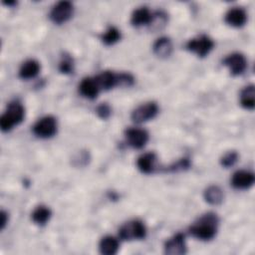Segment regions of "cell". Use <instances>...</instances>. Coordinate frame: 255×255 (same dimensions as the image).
Here are the masks:
<instances>
[{
	"instance_id": "23",
	"label": "cell",
	"mask_w": 255,
	"mask_h": 255,
	"mask_svg": "<svg viewBox=\"0 0 255 255\" xmlns=\"http://www.w3.org/2000/svg\"><path fill=\"white\" fill-rule=\"evenodd\" d=\"M121 37H122L121 31L118 28L112 26L105 31V33L101 37V40L105 45L111 46L117 43L118 41H120Z\"/></svg>"
},
{
	"instance_id": "26",
	"label": "cell",
	"mask_w": 255,
	"mask_h": 255,
	"mask_svg": "<svg viewBox=\"0 0 255 255\" xmlns=\"http://www.w3.org/2000/svg\"><path fill=\"white\" fill-rule=\"evenodd\" d=\"M237 160H238V153L234 150H230L224 153V155L220 159V163L222 166L227 168V167L233 166Z\"/></svg>"
},
{
	"instance_id": "28",
	"label": "cell",
	"mask_w": 255,
	"mask_h": 255,
	"mask_svg": "<svg viewBox=\"0 0 255 255\" xmlns=\"http://www.w3.org/2000/svg\"><path fill=\"white\" fill-rule=\"evenodd\" d=\"M189 165H190L189 159L184 157V158H181L178 161L174 162L170 166H168V170H170V171H180V170L187 169L189 167Z\"/></svg>"
},
{
	"instance_id": "22",
	"label": "cell",
	"mask_w": 255,
	"mask_h": 255,
	"mask_svg": "<svg viewBox=\"0 0 255 255\" xmlns=\"http://www.w3.org/2000/svg\"><path fill=\"white\" fill-rule=\"evenodd\" d=\"M240 104L246 110H253L255 106V89L253 85L245 87L240 94Z\"/></svg>"
},
{
	"instance_id": "18",
	"label": "cell",
	"mask_w": 255,
	"mask_h": 255,
	"mask_svg": "<svg viewBox=\"0 0 255 255\" xmlns=\"http://www.w3.org/2000/svg\"><path fill=\"white\" fill-rule=\"evenodd\" d=\"M153 53L160 58L169 57L172 52V43L168 37L158 38L152 46Z\"/></svg>"
},
{
	"instance_id": "16",
	"label": "cell",
	"mask_w": 255,
	"mask_h": 255,
	"mask_svg": "<svg viewBox=\"0 0 255 255\" xmlns=\"http://www.w3.org/2000/svg\"><path fill=\"white\" fill-rule=\"evenodd\" d=\"M155 161H156V155L154 152H145L137 158L136 165H137V168L142 173L149 174L153 172L155 168Z\"/></svg>"
},
{
	"instance_id": "10",
	"label": "cell",
	"mask_w": 255,
	"mask_h": 255,
	"mask_svg": "<svg viewBox=\"0 0 255 255\" xmlns=\"http://www.w3.org/2000/svg\"><path fill=\"white\" fill-rule=\"evenodd\" d=\"M164 252L169 255H181L186 253L184 234L178 232L167 239L164 243Z\"/></svg>"
},
{
	"instance_id": "3",
	"label": "cell",
	"mask_w": 255,
	"mask_h": 255,
	"mask_svg": "<svg viewBox=\"0 0 255 255\" xmlns=\"http://www.w3.org/2000/svg\"><path fill=\"white\" fill-rule=\"evenodd\" d=\"M146 235V227L141 220H130L119 229V236L123 240H140Z\"/></svg>"
},
{
	"instance_id": "25",
	"label": "cell",
	"mask_w": 255,
	"mask_h": 255,
	"mask_svg": "<svg viewBox=\"0 0 255 255\" xmlns=\"http://www.w3.org/2000/svg\"><path fill=\"white\" fill-rule=\"evenodd\" d=\"M59 70L63 74H71L74 71V62L69 55H64L59 64Z\"/></svg>"
},
{
	"instance_id": "13",
	"label": "cell",
	"mask_w": 255,
	"mask_h": 255,
	"mask_svg": "<svg viewBox=\"0 0 255 255\" xmlns=\"http://www.w3.org/2000/svg\"><path fill=\"white\" fill-rule=\"evenodd\" d=\"M100 88L96 82L95 78H84L79 85L80 94L90 100L96 99L99 95Z\"/></svg>"
},
{
	"instance_id": "29",
	"label": "cell",
	"mask_w": 255,
	"mask_h": 255,
	"mask_svg": "<svg viewBox=\"0 0 255 255\" xmlns=\"http://www.w3.org/2000/svg\"><path fill=\"white\" fill-rule=\"evenodd\" d=\"M97 114L98 116L103 119V120H106L108 119L111 114H112V110H111V107L107 104V103H102L100 106H98L97 108Z\"/></svg>"
},
{
	"instance_id": "12",
	"label": "cell",
	"mask_w": 255,
	"mask_h": 255,
	"mask_svg": "<svg viewBox=\"0 0 255 255\" xmlns=\"http://www.w3.org/2000/svg\"><path fill=\"white\" fill-rule=\"evenodd\" d=\"M224 20L229 26L239 28L245 25L247 21V13L241 7H232L226 12Z\"/></svg>"
},
{
	"instance_id": "6",
	"label": "cell",
	"mask_w": 255,
	"mask_h": 255,
	"mask_svg": "<svg viewBox=\"0 0 255 255\" xmlns=\"http://www.w3.org/2000/svg\"><path fill=\"white\" fill-rule=\"evenodd\" d=\"M158 113V106L155 102H147L136 107L130 115L134 123L140 124L153 119Z\"/></svg>"
},
{
	"instance_id": "7",
	"label": "cell",
	"mask_w": 255,
	"mask_h": 255,
	"mask_svg": "<svg viewBox=\"0 0 255 255\" xmlns=\"http://www.w3.org/2000/svg\"><path fill=\"white\" fill-rule=\"evenodd\" d=\"M74 6L69 1H60L53 6L50 11V19L55 24H63L67 22L73 15Z\"/></svg>"
},
{
	"instance_id": "19",
	"label": "cell",
	"mask_w": 255,
	"mask_h": 255,
	"mask_svg": "<svg viewBox=\"0 0 255 255\" xmlns=\"http://www.w3.org/2000/svg\"><path fill=\"white\" fill-rule=\"evenodd\" d=\"M119 248H120L119 239L111 235H107L103 237L99 243L100 252L104 255H114L118 252Z\"/></svg>"
},
{
	"instance_id": "11",
	"label": "cell",
	"mask_w": 255,
	"mask_h": 255,
	"mask_svg": "<svg viewBox=\"0 0 255 255\" xmlns=\"http://www.w3.org/2000/svg\"><path fill=\"white\" fill-rule=\"evenodd\" d=\"M255 180V176L251 171L238 170L233 173L231 177V184L236 189H248Z\"/></svg>"
},
{
	"instance_id": "4",
	"label": "cell",
	"mask_w": 255,
	"mask_h": 255,
	"mask_svg": "<svg viewBox=\"0 0 255 255\" xmlns=\"http://www.w3.org/2000/svg\"><path fill=\"white\" fill-rule=\"evenodd\" d=\"M214 47V41L207 35H200L190 39L186 44V49L200 58L207 56Z\"/></svg>"
},
{
	"instance_id": "27",
	"label": "cell",
	"mask_w": 255,
	"mask_h": 255,
	"mask_svg": "<svg viewBox=\"0 0 255 255\" xmlns=\"http://www.w3.org/2000/svg\"><path fill=\"white\" fill-rule=\"evenodd\" d=\"M134 83V78L129 73H120L118 74V86L129 87Z\"/></svg>"
},
{
	"instance_id": "8",
	"label": "cell",
	"mask_w": 255,
	"mask_h": 255,
	"mask_svg": "<svg viewBox=\"0 0 255 255\" xmlns=\"http://www.w3.org/2000/svg\"><path fill=\"white\" fill-rule=\"evenodd\" d=\"M127 143L132 148H142L148 141V132L139 128H128L125 131Z\"/></svg>"
},
{
	"instance_id": "21",
	"label": "cell",
	"mask_w": 255,
	"mask_h": 255,
	"mask_svg": "<svg viewBox=\"0 0 255 255\" xmlns=\"http://www.w3.org/2000/svg\"><path fill=\"white\" fill-rule=\"evenodd\" d=\"M51 215H52V212L49 207L45 205H39L33 210L31 214V218L35 224L39 226H43L50 220Z\"/></svg>"
},
{
	"instance_id": "1",
	"label": "cell",
	"mask_w": 255,
	"mask_h": 255,
	"mask_svg": "<svg viewBox=\"0 0 255 255\" xmlns=\"http://www.w3.org/2000/svg\"><path fill=\"white\" fill-rule=\"evenodd\" d=\"M219 219L213 212H207L200 216L189 228L188 232L194 238L208 241L215 237L217 233Z\"/></svg>"
},
{
	"instance_id": "15",
	"label": "cell",
	"mask_w": 255,
	"mask_h": 255,
	"mask_svg": "<svg viewBox=\"0 0 255 255\" xmlns=\"http://www.w3.org/2000/svg\"><path fill=\"white\" fill-rule=\"evenodd\" d=\"M95 79L100 90L107 91L118 86V74H115L112 71H103L96 76Z\"/></svg>"
},
{
	"instance_id": "5",
	"label": "cell",
	"mask_w": 255,
	"mask_h": 255,
	"mask_svg": "<svg viewBox=\"0 0 255 255\" xmlns=\"http://www.w3.org/2000/svg\"><path fill=\"white\" fill-rule=\"evenodd\" d=\"M58 128L57 121L52 116H46L41 118L34 126L33 132L35 135L41 138H49L56 134Z\"/></svg>"
},
{
	"instance_id": "24",
	"label": "cell",
	"mask_w": 255,
	"mask_h": 255,
	"mask_svg": "<svg viewBox=\"0 0 255 255\" xmlns=\"http://www.w3.org/2000/svg\"><path fill=\"white\" fill-rule=\"evenodd\" d=\"M166 22H167V15L162 11H156V12L152 13L151 20H150L148 26H149L150 30L157 31V30L162 29L165 26Z\"/></svg>"
},
{
	"instance_id": "14",
	"label": "cell",
	"mask_w": 255,
	"mask_h": 255,
	"mask_svg": "<svg viewBox=\"0 0 255 255\" xmlns=\"http://www.w3.org/2000/svg\"><path fill=\"white\" fill-rule=\"evenodd\" d=\"M41 70L40 63L34 59L25 61L19 69V77L23 80H30L35 78Z\"/></svg>"
},
{
	"instance_id": "9",
	"label": "cell",
	"mask_w": 255,
	"mask_h": 255,
	"mask_svg": "<svg viewBox=\"0 0 255 255\" xmlns=\"http://www.w3.org/2000/svg\"><path fill=\"white\" fill-rule=\"evenodd\" d=\"M222 64L229 69V72L233 76H239L244 73L247 68V60L241 53H232L226 56Z\"/></svg>"
},
{
	"instance_id": "2",
	"label": "cell",
	"mask_w": 255,
	"mask_h": 255,
	"mask_svg": "<svg viewBox=\"0 0 255 255\" xmlns=\"http://www.w3.org/2000/svg\"><path fill=\"white\" fill-rule=\"evenodd\" d=\"M25 118V109L21 103L13 101L8 104L6 111L0 118V128L3 131H9L14 126L19 125Z\"/></svg>"
},
{
	"instance_id": "30",
	"label": "cell",
	"mask_w": 255,
	"mask_h": 255,
	"mask_svg": "<svg viewBox=\"0 0 255 255\" xmlns=\"http://www.w3.org/2000/svg\"><path fill=\"white\" fill-rule=\"evenodd\" d=\"M0 214H1V215H0V216H1V223H0V225H1V229L3 230V229L5 228L7 222H8V213H7L6 211L2 210Z\"/></svg>"
},
{
	"instance_id": "20",
	"label": "cell",
	"mask_w": 255,
	"mask_h": 255,
	"mask_svg": "<svg viewBox=\"0 0 255 255\" xmlns=\"http://www.w3.org/2000/svg\"><path fill=\"white\" fill-rule=\"evenodd\" d=\"M204 199L211 205H218L223 201V191L217 185H210L208 186L203 193Z\"/></svg>"
},
{
	"instance_id": "17",
	"label": "cell",
	"mask_w": 255,
	"mask_h": 255,
	"mask_svg": "<svg viewBox=\"0 0 255 255\" xmlns=\"http://www.w3.org/2000/svg\"><path fill=\"white\" fill-rule=\"evenodd\" d=\"M152 13L147 7H139L135 9L130 16V23L132 26L138 27L142 25H148L151 20Z\"/></svg>"
}]
</instances>
